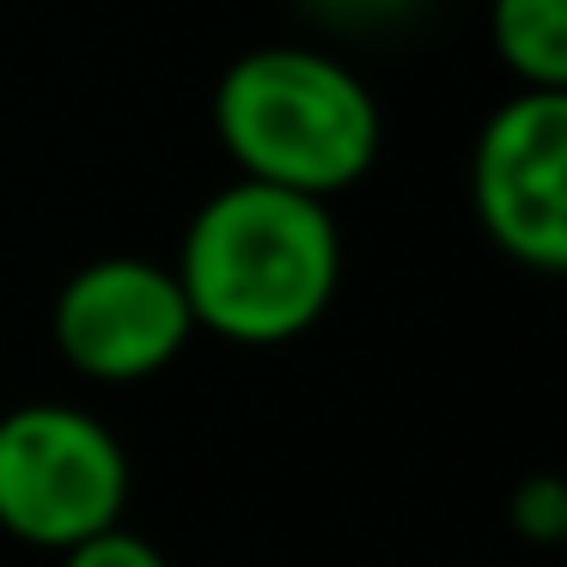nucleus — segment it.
I'll list each match as a JSON object with an SVG mask.
<instances>
[{
    "label": "nucleus",
    "instance_id": "nucleus-1",
    "mask_svg": "<svg viewBox=\"0 0 567 567\" xmlns=\"http://www.w3.org/2000/svg\"><path fill=\"white\" fill-rule=\"evenodd\" d=\"M172 275L196 330L250 348L293 342L336 299L342 233L323 202L238 177L189 214Z\"/></svg>",
    "mask_w": 567,
    "mask_h": 567
},
{
    "label": "nucleus",
    "instance_id": "nucleus-2",
    "mask_svg": "<svg viewBox=\"0 0 567 567\" xmlns=\"http://www.w3.org/2000/svg\"><path fill=\"white\" fill-rule=\"evenodd\" d=\"M214 128L238 159V177L311 202L360 184L384 141L372 86L306 43H262L238 55L214 92Z\"/></svg>",
    "mask_w": 567,
    "mask_h": 567
},
{
    "label": "nucleus",
    "instance_id": "nucleus-3",
    "mask_svg": "<svg viewBox=\"0 0 567 567\" xmlns=\"http://www.w3.org/2000/svg\"><path fill=\"white\" fill-rule=\"evenodd\" d=\"M128 452L74 403H19L0 415V530L38 549H74L123 518Z\"/></svg>",
    "mask_w": 567,
    "mask_h": 567
},
{
    "label": "nucleus",
    "instance_id": "nucleus-4",
    "mask_svg": "<svg viewBox=\"0 0 567 567\" xmlns=\"http://www.w3.org/2000/svg\"><path fill=\"white\" fill-rule=\"evenodd\" d=\"M470 196L482 233L513 262L567 269V92H525L494 104L470 153Z\"/></svg>",
    "mask_w": 567,
    "mask_h": 567
},
{
    "label": "nucleus",
    "instance_id": "nucleus-5",
    "mask_svg": "<svg viewBox=\"0 0 567 567\" xmlns=\"http://www.w3.org/2000/svg\"><path fill=\"white\" fill-rule=\"evenodd\" d=\"M50 323L68 367L104 384L153 379L196 336L172 262L153 257H99L74 269L55 293Z\"/></svg>",
    "mask_w": 567,
    "mask_h": 567
},
{
    "label": "nucleus",
    "instance_id": "nucleus-6",
    "mask_svg": "<svg viewBox=\"0 0 567 567\" xmlns=\"http://www.w3.org/2000/svg\"><path fill=\"white\" fill-rule=\"evenodd\" d=\"M488 38L525 92H567V0H488Z\"/></svg>",
    "mask_w": 567,
    "mask_h": 567
},
{
    "label": "nucleus",
    "instance_id": "nucleus-7",
    "mask_svg": "<svg viewBox=\"0 0 567 567\" xmlns=\"http://www.w3.org/2000/svg\"><path fill=\"white\" fill-rule=\"evenodd\" d=\"M506 518L525 543H561L567 537V482L561 476H525L506 494Z\"/></svg>",
    "mask_w": 567,
    "mask_h": 567
},
{
    "label": "nucleus",
    "instance_id": "nucleus-8",
    "mask_svg": "<svg viewBox=\"0 0 567 567\" xmlns=\"http://www.w3.org/2000/svg\"><path fill=\"white\" fill-rule=\"evenodd\" d=\"M62 567H172V561H165V549L147 543L141 530L111 525V530H99V537L62 549Z\"/></svg>",
    "mask_w": 567,
    "mask_h": 567
},
{
    "label": "nucleus",
    "instance_id": "nucleus-9",
    "mask_svg": "<svg viewBox=\"0 0 567 567\" xmlns=\"http://www.w3.org/2000/svg\"><path fill=\"white\" fill-rule=\"evenodd\" d=\"M318 13H330L336 25H384V19H403L415 0H306Z\"/></svg>",
    "mask_w": 567,
    "mask_h": 567
}]
</instances>
